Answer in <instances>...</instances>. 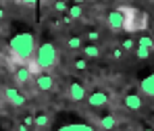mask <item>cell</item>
<instances>
[{"instance_id":"6da1fadb","label":"cell","mask_w":154,"mask_h":131,"mask_svg":"<svg viewBox=\"0 0 154 131\" xmlns=\"http://www.w3.org/2000/svg\"><path fill=\"white\" fill-rule=\"evenodd\" d=\"M35 48H38L35 38H33V33H29V31L17 33V35L11 40V44H8V52H11L13 62L23 65V67H27V65L33 60Z\"/></svg>"},{"instance_id":"7a4b0ae2","label":"cell","mask_w":154,"mask_h":131,"mask_svg":"<svg viewBox=\"0 0 154 131\" xmlns=\"http://www.w3.org/2000/svg\"><path fill=\"white\" fill-rule=\"evenodd\" d=\"M123 15V31H146L148 29V13L135 8V6H119Z\"/></svg>"},{"instance_id":"3957f363","label":"cell","mask_w":154,"mask_h":131,"mask_svg":"<svg viewBox=\"0 0 154 131\" xmlns=\"http://www.w3.org/2000/svg\"><path fill=\"white\" fill-rule=\"evenodd\" d=\"M33 65L38 67L40 73H48L50 69H54L58 65V52L56 46L52 42H44L35 48V56H33Z\"/></svg>"},{"instance_id":"277c9868","label":"cell","mask_w":154,"mask_h":131,"mask_svg":"<svg viewBox=\"0 0 154 131\" xmlns=\"http://www.w3.org/2000/svg\"><path fill=\"white\" fill-rule=\"evenodd\" d=\"M2 96H4V100H6L8 104L15 106V108H21V106L27 102V98L21 94V90H19V87H13V85H6V87L2 90Z\"/></svg>"},{"instance_id":"5b68a950","label":"cell","mask_w":154,"mask_h":131,"mask_svg":"<svg viewBox=\"0 0 154 131\" xmlns=\"http://www.w3.org/2000/svg\"><path fill=\"white\" fill-rule=\"evenodd\" d=\"M88 104L92 106V108H102L110 102V96L104 92V90H96V92H92V94H88Z\"/></svg>"},{"instance_id":"8992f818","label":"cell","mask_w":154,"mask_h":131,"mask_svg":"<svg viewBox=\"0 0 154 131\" xmlns=\"http://www.w3.org/2000/svg\"><path fill=\"white\" fill-rule=\"evenodd\" d=\"M69 98H71L73 102H83V100L88 98V90H85V85L79 83V81H73V83L69 85Z\"/></svg>"},{"instance_id":"52a82bcc","label":"cell","mask_w":154,"mask_h":131,"mask_svg":"<svg viewBox=\"0 0 154 131\" xmlns=\"http://www.w3.org/2000/svg\"><path fill=\"white\" fill-rule=\"evenodd\" d=\"M106 25L110 27V31H123V15L119 8H115L106 15Z\"/></svg>"},{"instance_id":"ba28073f","label":"cell","mask_w":154,"mask_h":131,"mask_svg":"<svg viewBox=\"0 0 154 131\" xmlns=\"http://www.w3.org/2000/svg\"><path fill=\"white\" fill-rule=\"evenodd\" d=\"M35 87L40 92H52L54 90V77L50 73H40L35 75Z\"/></svg>"},{"instance_id":"9c48e42d","label":"cell","mask_w":154,"mask_h":131,"mask_svg":"<svg viewBox=\"0 0 154 131\" xmlns=\"http://www.w3.org/2000/svg\"><path fill=\"white\" fill-rule=\"evenodd\" d=\"M31 79H33V75H31V71H29L27 67H23V65L15 67V81H17L19 85H27Z\"/></svg>"},{"instance_id":"30bf717a","label":"cell","mask_w":154,"mask_h":131,"mask_svg":"<svg viewBox=\"0 0 154 131\" xmlns=\"http://www.w3.org/2000/svg\"><path fill=\"white\" fill-rule=\"evenodd\" d=\"M123 106L129 108V110H140V108L144 106V100H142V96H137V94H127V96L123 98Z\"/></svg>"},{"instance_id":"8fae6325","label":"cell","mask_w":154,"mask_h":131,"mask_svg":"<svg viewBox=\"0 0 154 131\" xmlns=\"http://www.w3.org/2000/svg\"><path fill=\"white\" fill-rule=\"evenodd\" d=\"M81 52H83V58H85V60H92V58H100L102 50H100L98 44H83Z\"/></svg>"},{"instance_id":"7c38bea8","label":"cell","mask_w":154,"mask_h":131,"mask_svg":"<svg viewBox=\"0 0 154 131\" xmlns=\"http://www.w3.org/2000/svg\"><path fill=\"white\" fill-rule=\"evenodd\" d=\"M98 125H100L104 131H112L117 127V117H115V114H102V117L98 119Z\"/></svg>"},{"instance_id":"4fadbf2b","label":"cell","mask_w":154,"mask_h":131,"mask_svg":"<svg viewBox=\"0 0 154 131\" xmlns=\"http://www.w3.org/2000/svg\"><path fill=\"white\" fill-rule=\"evenodd\" d=\"M48 125H50V117H48L46 112L33 114V127H35V129H46Z\"/></svg>"},{"instance_id":"5bb4252c","label":"cell","mask_w":154,"mask_h":131,"mask_svg":"<svg viewBox=\"0 0 154 131\" xmlns=\"http://www.w3.org/2000/svg\"><path fill=\"white\" fill-rule=\"evenodd\" d=\"M142 92L146 94V96H150V98H154V73L150 75V77H146L144 81H142Z\"/></svg>"},{"instance_id":"9a60e30c","label":"cell","mask_w":154,"mask_h":131,"mask_svg":"<svg viewBox=\"0 0 154 131\" xmlns=\"http://www.w3.org/2000/svg\"><path fill=\"white\" fill-rule=\"evenodd\" d=\"M67 48L69 50H81L83 48V38L81 35H71L67 40Z\"/></svg>"},{"instance_id":"2e32d148","label":"cell","mask_w":154,"mask_h":131,"mask_svg":"<svg viewBox=\"0 0 154 131\" xmlns=\"http://www.w3.org/2000/svg\"><path fill=\"white\" fill-rule=\"evenodd\" d=\"M58 131H94L90 125H85V123H71V125H65V127H60Z\"/></svg>"},{"instance_id":"e0dca14e","label":"cell","mask_w":154,"mask_h":131,"mask_svg":"<svg viewBox=\"0 0 154 131\" xmlns=\"http://www.w3.org/2000/svg\"><path fill=\"white\" fill-rule=\"evenodd\" d=\"M135 46L146 48V50H150V52H152V50H154V38H150V35H142V38L137 40V44H135Z\"/></svg>"},{"instance_id":"ac0fdd59","label":"cell","mask_w":154,"mask_h":131,"mask_svg":"<svg viewBox=\"0 0 154 131\" xmlns=\"http://www.w3.org/2000/svg\"><path fill=\"white\" fill-rule=\"evenodd\" d=\"M83 15V8L79 6V4H73V6H69V11H67V17L71 19V21H75Z\"/></svg>"},{"instance_id":"d6986e66","label":"cell","mask_w":154,"mask_h":131,"mask_svg":"<svg viewBox=\"0 0 154 131\" xmlns=\"http://www.w3.org/2000/svg\"><path fill=\"white\" fill-rule=\"evenodd\" d=\"M85 38H88L90 44H98V40H100V31H98V29H90V31L85 33Z\"/></svg>"},{"instance_id":"ffe728a7","label":"cell","mask_w":154,"mask_h":131,"mask_svg":"<svg viewBox=\"0 0 154 131\" xmlns=\"http://www.w3.org/2000/svg\"><path fill=\"white\" fill-rule=\"evenodd\" d=\"M123 52H129V50H135V42L131 40V38H125L123 42H121V46H119Z\"/></svg>"},{"instance_id":"44dd1931","label":"cell","mask_w":154,"mask_h":131,"mask_svg":"<svg viewBox=\"0 0 154 131\" xmlns=\"http://www.w3.org/2000/svg\"><path fill=\"white\" fill-rule=\"evenodd\" d=\"M73 67H75L77 71H85V69H88V60H85V58H75V60H73Z\"/></svg>"},{"instance_id":"7402d4cb","label":"cell","mask_w":154,"mask_h":131,"mask_svg":"<svg viewBox=\"0 0 154 131\" xmlns=\"http://www.w3.org/2000/svg\"><path fill=\"white\" fill-rule=\"evenodd\" d=\"M135 56H137L140 60H146V58L150 56V50H146V48H140V46H135Z\"/></svg>"},{"instance_id":"603a6c76","label":"cell","mask_w":154,"mask_h":131,"mask_svg":"<svg viewBox=\"0 0 154 131\" xmlns=\"http://www.w3.org/2000/svg\"><path fill=\"white\" fill-rule=\"evenodd\" d=\"M54 11H58V13H65V11H69V4H67L65 0H60V2H54Z\"/></svg>"},{"instance_id":"cb8c5ba5","label":"cell","mask_w":154,"mask_h":131,"mask_svg":"<svg viewBox=\"0 0 154 131\" xmlns=\"http://www.w3.org/2000/svg\"><path fill=\"white\" fill-rule=\"evenodd\" d=\"M123 50H121V48H112V52H110V58H112V60H121V58H123Z\"/></svg>"},{"instance_id":"d4e9b609","label":"cell","mask_w":154,"mask_h":131,"mask_svg":"<svg viewBox=\"0 0 154 131\" xmlns=\"http://www.w3.org/2000/svg\"><path fill=\"white\" fill-rule=\"evenodd\" d=\"M21 125H25L27 129H31V127H33V114H25V117H23V123H21Z\"/></svg>"},{"instance_id":"484cf974","label":"cell","mask_w":154,"mask_h":131,"mask_svg":"<svg viewBox=\"0 0 154 131\" xmlns=\"http://www.w3.org/2000/svg\"><path fill=\"white\" fill-rule=\"evenodd\" d=\"M17 131H29V129H27L25 125H17Z\"/></svg>"},{"instance_id":"4316f807","label":"cell","mask_w":154,"mask_h":131,"mask_svg":"<svg viewBox=\"0 0 154 131\" xmlns=\"http://www.w3.org/2000/svg\"><path fill=\"white\" fill-rule=\"evenodd\" d=\"M2 19H4V8L0 6V21H2Z\"/></svg>"},{"instance_id":"83f0119b","label":"cell","mask_w":154,"mask_h":131,"mask_svg":"<svg viewBox=\"0 0 154 131\" xmlns=\"http://www.w3.org/2000/svg\"><path fill=\"white\" fill-rule=\"evenodd\" d=\"M2 100H4V96H2V90H0V104H2Z\"/></svg>"},{"instance_id":"f1b7e54d","label":"cell","mask_w":154,"mask_h":131,"mask_svg":"<svg viewBox=\"0 0 154 131\" xmlns=\"http://www.w3.org/2000/svg\"><path fill=\"white\" fill-rule=\"evenodd\" d=\"M144 131H154V129H152V127H146V129H144Z\"/></svg>"},{"instance_id":"f546056e","label":"cell","mask_w":154,"mask_h":131,"mask_svg":"<svg viewBox=\"0 0 154 131\" xmlns=\"http://www.w3.org/2000/svg\"><path fill=\"white\" fill-rule=\"evenodd\" d=\"M125 131H133V129H125Z\"/></svg>"}]
</instances>
